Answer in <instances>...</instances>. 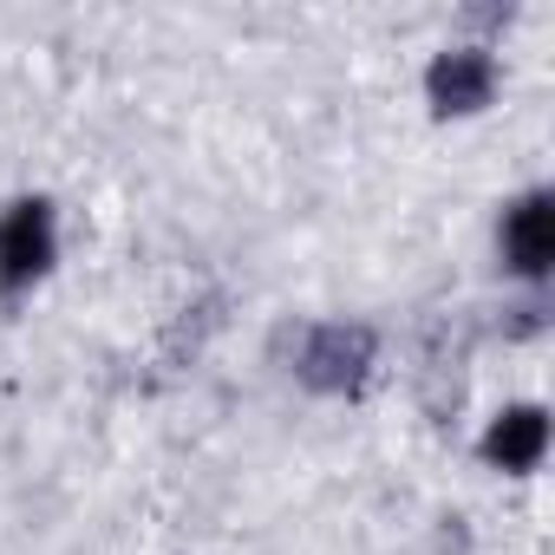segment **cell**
I'll list each match as a JSON object with an SVG mask.
<instances>
[{
  "instance_id": "obj_1",
  "label": "cell",
  "mask_w": 555,
  "mask_h": 555,
  "mask_svg": "<svg viewBox=\"0 0 555 555\" xmlns=\"http://www.w3.org/2000/svg\"><path fill=\"white\" fill-rule=\"evenodd\" d=\"M60 268V203L27 190L0 209V295L21 301Z\"/></svg>"
},
{
  "instance_id": "obj_2",
  "label": "cell",
  "mask_w": 555,
  "mask_h": 555,
  "mask_svg": "<svg viewBox=\"0 0 555 555\" xmlns=\"http://www.w3.org/2000/svg\"><path fill=\"white\" fill-rule=\"evenodd\" d=\"M496 255H503V274L542 288L555 274V190H522L503 203V222H496Z\"/></svg>"
},
{
  "instance_id": "obj_3",
  "label": "cell",
  "mask_w": 555,
  "mask_h": 555,
  "mask_svg": "<svg viewBox=\"0 0 555 555\" xmlns=\"http://www.w3.org/2000/svg\"><path fill=\"white\" fill-rule=\"evenodd\" d=\"M496 86H503V66H496L490 47H444L425 66V105L438 118H477V112H490Z\"/></svg>"
},
{
  "instance_id": "obj_4",
  "label": "cell",
  "mask_w": 555,
  "mask_h": 555,
  "mask_svg": "<svg viewBox=\"0 0 555 555\" xmlns=\"http://www.w3.org/2000/svg\"><path fill=\"white\" fill-rule=\"evenodd\" d=\"M477 457H483L490 470H503V477L542 470V457H548V412H542L535 399H516V405L490 412V425H483V438H477Z\"/></svg>"
},
{
  "instance_id": "obj_5",
  "label": "cell",
  "mask_w": 555,
  "mask_h": 555,
  "mask_svg": "<svg viewBox=\"0 0 555 555\" xmlns=\"http://www.w3.org/2000/svg\"><path fill=\"white\" fill-rule=\"evenodd\" d=\"M366 366H373V334H366V327H340V321H334V327H314L308 347H301V379L321 386V392L360 386Z\"/></svg>"
}]
</instances>
